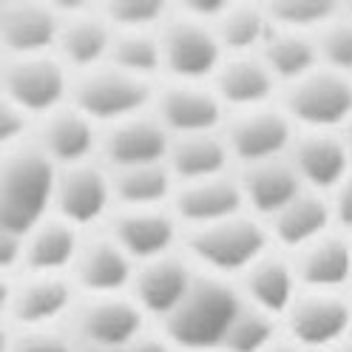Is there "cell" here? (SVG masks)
<instances>
[{
    "instance_id": "obj_1",
    "label": "cell",
    "mask_w": 352,
    "mask_h": 352,
    "mask_svg": "<svg viewBox=\"0 0 352 352\" xmlns=\"http://www.w3.org/2000/svg\"><path fill=\"white\" fill-rule=\"evenodd\" d=\"M241 307H245V301L225 278L196 276L185 298L162 321V338L170 346H179L185 352H213L222 346Z\"/></svg>"
},
{
    "instance_id": "obj_2",
    "label": "cell",
    "mask_w": 352,
    "mask_h": 352,
    "mask_svg": "<svg viewBox=\"0 0 352 352\" xmlns=\"http://www.w3.org/2000/svg\"><path fill=\"white\" fill-rule=\"evenodd\" d=\"M57 168L26 142L0 157V230L26 236L52 216Z\"/></svg>"
},
{
    "instance_id": "obj_3",
    "label": "cell",
    "mask_w": 352,
    "mask_h": 352,
    "mask_svg": "<svg viewBox=\"0 0 352 352\" xmlns=\"http://www.w3.org/2000/svg\"><path fill=\"white\" fill-rule=\"evenodd\" d=\"M72 77L74 74L54 54L0 60V94L23 111L32 125L69 102Z\"/></svg>"
},
{
    "instance_id": "obj_4",
    "label": "cell",
    "mask_w": 352,
    "mask_h": 352,
    "mask_svg": "<svg viewBox=\"0 0 352 352\" xmlns=\"http://www.w3.org/2000/svg\"><path fill=\"white\" fill-rule=\"evenodd\" d=\"M69 102L102 131L128 117L145 114L153 102V88L151 82L122 74L105 63L100 69L72 77Z\"/></svg>"
},
{
    "instance_id": "obj_5",
    "label": "cell",
    "mask_w": 352,
    "mask_h": 352,
    "mask_svg": "<svg viewBox=\"0 0 352 352\" xmlns=\"http://www.w3.org/2000/svg\"><path fill=\"white\" fill-rule=\"evenodd\" d=\"M190 256L213 270L216 278L228 273H245L248 267L267 256V233L248 216H233L225 222L193 228L188 236Z\"/></svg>"
},
{
    "instance_id": "obj_6",
    "label": "cell",
    "mask_w": 352,
    "mask_h": 352,
    "mask_svg": "<svg viewBox=\"0 0 352 352\" xmlns=\"http://www.w3.org/2000/svg\"><path fill=\"white\" fill-rule=\"evenodd\" d=\"M162 69L173 82H205L222 65V46L213 26L185 14L168 17L157 32Z\"/></svg>"
},
{
    "instance_id": "obj_7",
    "label": "cell",
    "mask_w": 352,
    "mask_h": 352,
    "mask_svg": "<svg viewBox=\"0 0 352 352\" xmlns=\"http://www.w3.org/2000/svg\"><path fill=\"white\" fill-rule=\"evenodd\" d=\"M284 114L307 131L333 134L352 120V80L329 69L310 72L287 88Z\"/></svg>"
},
{
    "instance_id": "obj_8",
    "label": "cell",
    "mask_w": 352,
    "mask_h": 352,
    "mask_svg": "<svg viewBox=\"0 0 352 352\" xmlns=\"http://www.w3.org/2000/svg\"><path fill=\"white\" fill-rule=\"evenodd\" d=\"M111 210H114L111 176L100 162H82L57 170L54 196H52L54 219L82 233L85 228L105 222Z\"/></svg>"
},
{
    "instance_id": "obj_9",
    "label": "cell",
    "mask_w": 352,
    "mask_h": 352,
    "mask_svg": "<svg viewBox=\"0 0 352 352\" xmlns=\"http://www.w3.org/2000/svg\"><path fill=\"white\" fill-rule=\"evenodd\" d=\"M72 341L120 352L145 333V316L131 296L77 298L69 316Z\"/></svg>"
},
{
    "instance_id": "obj_10",
    "label": "cell",
    "mask_w": 352,
    "mask_h": 352,
    "mask_svg": "<svg viewBox=\"0 0 352 352\" xmlns=\"http://www.w3.org/2000/svg\"><path fill=\"white\" fill-rule=\"evenodd\" d=\"M77 298L69 276H17L6 321L12 329H60Z\"/></svg>"
},
{
    "instance_id": "obj_11",
    "label": "cell",
    "mask_w": 352,
    "mask_h": 352,
    "mask_svg": "<svg viewBox=\"0 0 352 352\" xmlns=\"http://www.w3.org/2000/svg\"><path fill=\"white\" fill-rule=\"evenodd\" d=\"M29 142L60 170L82 162H94L100 151V128L85 114H80L72 102H65L57 111L40 117L32 125Z\"/></svg>"
},
{
    "instance_id": "obj_12",
    "label": "cell",
    "mask_w": 352,
    "mask_h": 352,
    "mask_svg": "<svg viewBox=\"0 0 352 352\" xmlns=\"http://www.w3.org/2000/svg\"><path fill=\"white\" fill-rule=\"evenodd\" d=\"M287 329L301 349H329L346 341L352 327V304L341 293H304L287 307Z\"/></svg>"
},
{
    "instance_id": "obj_13",
    "label": "cell",
    "mask_w": 352,
    "mask_h": 352,
    "mask_svg": "<svg viewBox=\"0 0 352 352\" xmlns=\"http://www.w3.org/2000/svg\"><path fill=\"white\" fill-rule=\"evenodd\" d=\"M170 137L168 131L157 122V117L137 114L122 122H114L100 131V151L105 170H125L140 165H160L168 157Z\"/></svg>"
},
{
    "instance_id": "obj_14",
    "label": "cell",
    "mask_w": 352,
    "mask_h": 352,
    "mask_svg": "<svg viewBox=\"0 0 352 352\" xmlns=\"http://www.w3.org/2000/svg\"><path fill=\"white\" fill-rule=\"evenodd\" d=\"M153 117L168 131V137L216 134L225 105L216 91L202 82H170L153 97Z\"/></svg>"
},
{
    "instance_id": "obj_15",
    "label": "cell",
    "mask_w": 352,
    "mask_h": 352,
    "mask_svg": "<svg viewBox=\"0 0 352 352\" xmlns=\"http://www.w3.org/2000/svg\"><path fill=\"white\" fill-rule=\"evenodd\" d=\"M60 12L37 0L0 3V60L54 54Z\"/></svg>"
},
{
    "instance_id": "obj_16",
    "label": "cell",
    "mask_w": 352,
    "mask_h": 352,
    "mask_svg": "<svg viewBox=\"0 0 352 352\" xmlns=\"http://www.w3.org/2000/svg\"><path fill=\"white\" fill-rule=\"evenodd\" d=\"M137 264L131 261L108 236L82 239L77 258L69 270V281L82 298L128 296Z\"/></svg>"
},
{
    "instance_id": "obj_17",
    "label": "cell",
    "mask_w": 352,
    "mask_h": 352,
    "mask_svg": "<svg viewBox=\"0 0 352 352\" xmlns=\"http://www.w3.org/2000/svg\"><path fill=\"white\" fill-rule=\"evenodd\" d=\"M105 236L134 264H145L153 258L170 256L176 245V219L162 208L117 210L108 216Z\"/></svg>"
},
{
    "instance_id": "obj_18",
    "label": "cell",
    "mask_w": 352,
    "mask_h": 352,
    "mask_svg": "<svg viewBox=\"0 0 352 352\" xmlns=\"http://www.w3.org/2000/svg\"><path fill=\"white\" fill-rule=\"evenodd\" d=\"M225 145L230 157H239L245 165L281 160V153L293 145V122L284 111L267 105L241 111L228 125Z\"/></svg>"
},
{
    "instance_id": "obj_19",
    "label": "cell",
    "mask_w": 352,
    "mask_h": 352,
    "mask_svg": "<svg viewBox=\"0 0 352 352\" xmlns=\"http://www.w3.org/2000/svg\"><path fill=\"white\" fill-rule=\"evenodd\" d=\"M193 270L190 264L179 256H162V258H153L145 264H137L134 278H131V287L128 296L134 301L142 316H153V318H168L176 304L185 298V293L190 290L193 284Z\"/></svg>"
},
{
    "instance_id": "obj_20",
    "label": "cell",
    "mask_w": 352,
    "mask_h": 352,
    "mask_svg": "<svg viewBox=\"0 0 352 352\" xmlns=\"http://www.w3.org/2000/svg\"><path fill=\"white\" fill-rule=\"evenodd\" d=\"M114 32L105 23L100 12H60V29L54 40V57L65 65L69 72L82 74L100 69L108 60V49H111Z\"/></svg>"
},
{
    "instance_id": "obj_21",
    "label": "cell",
    "mask_w": 352,
    "mask_h": 352,
    "mask_svg": "<svg viewBox=\"0 0 352 352\" xmlns=\"http://www.w3.org/2000/svg\"><path fill=\"white\" fill-rule=\"evenodd\" d=\"M301 185L313 190H336L349 176V153L344 140L327 131H307L304 137L293 140L290 160Z\"/></svg>"
},
{
    "instance_id": "obj_22",
    "label": "cell",
    "mask_w": 352,
    "mask_h": 352,
    "mask_svg": "<svg viewBox=\"0 0 352 352\" xmlns=\"http://www.w3.org/2000/svg\"><path fill=\"white\" fill-rule=\"evenodd\" d=\"M170 199L173 219H182L185 225H190V230L241 216V208H245L239 182L230 176H213V179L179 185Z\"/></svg>"
},
{
    "instance_id": "obj_23",
    "label": "cell",
    "mask_w": 352,
    "mask_h": 352,
    "mask_svg": "<svg viewBox=\"0 0 352 352\" xmlns=\"http://www.w3.org/2000/svg\"><path fill=\"white\" fill-rule=\"evenodd\" d=\"M82 245V233L72 225L49 216L37 228L23 236V258L20 276H69L77 250Z\"/></svg>"
},
{
    "instance_id": "obj_24",
    "label": "cell",
    "mask_w": 352,
    "mask_h": 352,
    "mask_svg": "<svg viewBox=\"0 0 352 352\" xmlns=\"http://www.w3.org/2000/svg\"><path fill=\"white\" fill-rule=\"evenodd\" d=\"M293 273L307 293H338L352 278V245L338 236H321L298 250Z\"/></svg>"
},
{
    "instance_id": "obj_25",
    "label": "cell",
    "mask_w": 352,
    "mask_h": 352,
    "mask_svg": "<svg viewBox=\"0 0 352 352\" xmlns=\"http://www.w3.org/2000/svg\"><path fill=\"white\" fill-rule=\"evenodd\" d=\"M213 91L222 105H233L239 111H253V108H264L267 100L273 97V74L267 72V65L261 63V57L241 54L228 63L219 65V72L213 74Z\"/></svg>"
},
{
    "instance_id": "obj_26",
    "label": "cell",
    "mask_w": 352,
    "mask_h": 352,
    "mask_svg": "<svg viewBox=\"0 0 352 352\" xmlns=\"http://www.w3.org/2000/svg\"><path fill=\"white\" fill-rule=\"evenodd\" d=\"M239 190H241V202L248 208L273 219L284 205H290L304 190V185L298 182V176L287 160H267L248 165L239 182Z\"/></svg>"
},
{
    "instance_id": "obj_27",
    "label": "cell",
    "mask_w": 352,
    "mask_h": 352,
    "mask_svg": "<svg viewBox=\"0 0 352 352\" xmlns=\"http://www.w3.org/2000/svg\"><path fill=\"white\" fill-rule=\"evenodd\" d=\"M230 162L228 145L219 134H190V137H170L165 165L173 182H202L213 176H225Z\"/></svg>"
},
{
    "instance_id": "obj_28",
    "label": "cell",
    "mask_w": 352,
    "mask_h": 352,
    "mask_svg": "<svg viewBox=\"0 0 352 352\" xmlns=\"http://www.w3.org/2000/svg\"><path fill=\"white\" fill-rule=\"evenodd\" d=\"M245 298L248 307L264 316H284L296 298V273L278 256H261L245 273Z\"/></svg>"
},
{
    "instance_id": "obj_29",
    "label": "cell",
    "mask_w": 352,
    "mask_h": 352,
    "mask_svg": "<svg viewBox=\"0 0 352 352\" xmlns=\"http://www.w3.org/2000/svg\"><path fill=\"white\" fill-rule=\"evenodd\" d=\"M111 176V196L117 210H148L162 208L173 196V176L165 162L140 165L125 170H108Z\"/></svg>"
},
{
    "instance_id": "obj_30",
    "label": "cell",
    "mask_w": 352,
    "mask_h": 352,
    "mask_svg": "<svg viewBox=\"0 0 352 352\" xmlns=\"http://www.w3.org/2000/svg\"><path fill=\"white\" fill-rule=\"evenodd\" d=\"M333 222V213H329V205L321 199L313 190H301L290 205H284L273 219L270 228L273 236L287 248H307L313 245L316 239L327 236V228Z\"/></svg>"
},
{
    "instance_id": "obj_31",
    "label": "cell",
    "mask_w": 352,
    "mask_h": 352,
    "mask_svg": "<svg viewBox=\"0 0 352 352\" xmlns=\"http://www.w3.org/2000/svg\"><path fill=\"white\" fill-rule=\"evenodd\" d=\"M261 63L267 65L273 80H284L287 85L298 82L310 72L318 69L316 40L310 34H293V32H276L264 43Z\"/></svg>"
},
{
    "instance_id": "obj_32",
    "label": "cell",
    "mask_w": 352,
    "mask_h": 352,
    "mask_svg": "<svg viewBox=\"0 0 352 352\" xmlns=\"http://www.w3.org/2000/svg\"><path fill=\"white\" fill-rule=\"evenodd\" d=\"M222 52H233L236 57L250 54L256 46H264L270 37V20L258 6H225L213 23Z\"/></svg>"
},
{
    "instance_id": "obj_33",
    "label": "cell",
    "mask_w": 352,
    "mask_h": 352,
    "mask_svg": "<svg viewBox=\"0 0 352 352\" xmlns=\"http://www.w3.org/2000/svg\"><path fill=\"white\" fill-rule=\"evenodd\" d=\"M105 63L122 74L151 82L153 74L162 69L157 32H114Z\"/></svg>"
},
{
    "instance_id": "obj_34",
    "label": "cell",
    "mask_w": 352,
    "mask_h": 352,
    "mask_svg": "<svg viewBox=\"0 0 352 352\" xmlns=\"http://www.w3.org/2000/svg\"><path fill=\"white\" fill-rule=\"evenodd\" d=\"M270 26L278 32H293V34H310L321 32L329 20L338 17V6L329 0H273L264 9Z\"/></svg>"
},
{
    "instance_id": "obj_35",
    "label": "cell",
    "mask_w": 352,
    "mask_h": 352,
    "mask_svg": "<svg viewBox=\"0 0 352 352\" xmlns=\"http://www.w3.org/2000/svg\"><path fill=\"white\" fill-rule=\"evenodd\" d=\"M273 344H276V318L245 304L239 310V316L233 318L219 349L222 352H264Z\"/></svg>"
},
{
    "instance_id": "obj_36",
    "label": "cell",
    "mask_w": 352,
    "mask_h": 352,
    "mask_svg": "<svg viewBox=\"0 0 352 352\" xmlns=\"http://www.w3.org/2000/svg\"><path fill=\"white\" fill-rule=\"evenodd\" d=\"M111 32H160L168 9L160 0H111L100 9Z\"/></svg>"
},
{
    "instance_id": "obj_37",
    "label": "cell",
    "mask_w": 352,
    "mask_h": 352,
    "mask_svg": "<svg viewBox=\"0 0 352 352\" xmlns=\"http://www.w3.org/2000/svg\"><path fill=\"white\" fill-rule=\"evenodd\" d=\"M316 54L324 69L349 77L352 74V17H336L318 32Z\"/></svg>"
},
{
    "instance_id": "obj_38",
    "label": "cell",
    "mask_w": 352,
    "mask_h": 352,
    "mask_svg": "<svg viewBox=\"0 0 352 352\" xmlns=\"http://www.w3.org/2000/svg\"><path fill=\"white\" fill-rule=\"evenodd\" d=\"M9 352H74V341L63 329H12Z\"/></svg>"
},
{
    "instance_id": "obj_39",
    "label": "cell",
    "mask_w": 352,
    "mask_h": 352,
    "mask_svg": "<svg viewBox=\"0 0 352 352\" xmlns=\"http://www.w3.org/2000/svg\"><path fill=\"white\" fill-rule=\"evenodd\" d=\"M32 140V120L0 94V157Z\"/></svg>"
},
{
    "instance_id": "obj_40",
    "label": "cell",
    "mask_w": 352,
    "mask_h": 352,
    "mask_svg": "<svg viewBox=\"0 0 352 352\" xmlns=\"http://www.w3.org/2000/svg\"><path fill=\"white\" fill-rule=\"evenodd\" d=\"M20 258H23V236L0 230V276L17 278L20 276Z\"/></svg>"
},
{
    "instance_id": "obj_41",
    "label": "cell",
    "mask_w": 352,
    "mask_h": 352,
    "mask_svg": "<svg viewBox=\"0 0 352 352\" xmlns=\"http://www.w3.org/2000/svg\"><path fill=\"white\" fill-rule=\"evenodd\" d=\"M329 213H333V219L338 225L352 228V173L336 188V199L329 205Z\"/></svg>"
},
{
    "instance_id": "obj_42",
    "label": "cell",
    "mask_w": 352,
    "mask_h": 352,
    "mask_svg": "<svg viewBox=\"0 0 352 352\" xmlns=\"http://www.w3.org/2000/svg\"><path fill=\"white\" fill-rule=\"evenodd\" d=\"M120 352H173V346H170L165 338H157V336L142 333L140 338H134L128 346H122Z\"/></svg>"
},
{
    "instance_id": "obj_43",
    "label": "cell",
    "mask_w": 352,
    "mask_h": 352,
    "mask_svg": "<svg viewBox=\"0 0 352 352\" xmlns=\"http://www.w3.org/2000/svg\"><path fill=\"white\" fill-rule=\"evenodd\" d=\"M12 284H14V278H9V276H0V318H3V321H6V313H9Z\"/></svg>"
},
{
    "instance_id": "obj_44",
    "label": "cell",
    "mask_w": 352,
    "mask_h": 352,
    "mask_svg": "<svg viewBox=\"0 0 352 352\" xmlns=\"http://www.w3.org/2000/svg\"><path fill=\"white\" fill-rule=\"evenodd\" d=\"M9 344H12V327L9 321L0 318V352H9Z\"/></svg>"
},
{
    "instance_id": "obj_45",
    "label": "cell",
    "mask_w": 352,
    "mask_h": 352,
    "mask_svg": "<svg viewBox=\"0 0 352 352\" xmlns=\"http://www.w3.org/2000/svg\"><path fill=\"white\" fill-rule=\"evenodd\" d=\"M264 352H307V349H301V346H296L293 341H276L270 349H264Z\"/></svg>"
},
{
    "instance_id": "obj_46",
    "label": "cell",
    "mask_w": 352,
    "mask_h": 352,
    "mask_svg": "<svg viewBox=\"0 0 352 352\" xmlns=\"http://www.w3.org/2000/svg\"><path fill=\"white\" fill-rule=\"evenodd\" d=\"M344 148H346V153H349V160H352V120L344 125Z\"/></svg>"
},
{
    "instance_id": "obj_47",
    "label": "cell",
    "mask_w": 352,
    "mask_h": 352,
    "mask_svg": "<svg viewBox=\"0 0 352 352\" xmlns=\"http://www.w3.org/2000/svg\"><path fill=\"white\" fill-rule=\"evenodd\" d=\"M74 352H111V349H102V346H91V344H77V341H74Z\"/></svg>"
},
{
    "instance_id": "obj_48",
    "label": "cell",
    "mask_w": 352,
    "mask_h": 352,
    "mask_svg": "<svg viewBox=\"0 0 352 352\" xmlns=\"http://www.w3.org/2000/svg\"><path fill=\"white\" fill-rule=\"evenodd\" d=\"M327 352H352V341L346 338V341H341V344H336V346H329Z\"/></svg>"
},
{
    "instance_id": "obj_49",
    "label": "cell",
    "mask_w": 352,
    "mask_h": 352,
    "mask_svg": "<svg viewBox=\"0 0 352 352\" xmlns=\"http://www.w3.org/2000/svg\"><path fill=\"white\" fill-rule=\"evenodd\" d=\"M213 352H222V349H213Z\"/></svg>"
}]
</instances>
